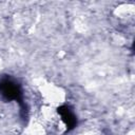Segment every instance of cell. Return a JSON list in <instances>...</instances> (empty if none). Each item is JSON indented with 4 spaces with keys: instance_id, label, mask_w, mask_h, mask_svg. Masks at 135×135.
<instances>
[{
    "instance_id": "1",
    "label": "cell",
    "mask_w": 135,
    "mask_h": 135,
    "mask_svg": "<svg viewBox=\"0 0 135 135\" xmlns=\"http://www.w3.org/2000/svg\"><path fill=\"white\" fill-rule=\"evenodd\" d=\"M0 95L7 100H16L20 101L21 99V91L19 85L7 78L0 80Z\"/></svg>"
},
{
    "instance_id": "2",
    "label": "cell",
    "mask_w": 135,
    "mask_h": 135,
    "mask_svg": "<svg viewBox=\"0 0 135 135\" xmlns=\"http://www.w3.org/2000/svg\"><path fill=\"white\" fill-rule=\"evenodd\" d=\"M58 113H59L62 121L65 123L68 129H72V128L75 127V124H76V117H75V115L71 112V110L68 107L63 105V107L59 108L58 109Z\"/></svg>"
}]
</instances>
